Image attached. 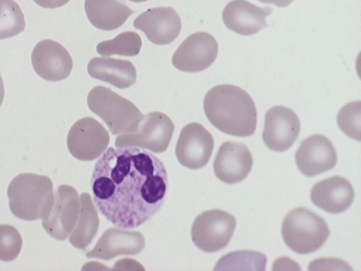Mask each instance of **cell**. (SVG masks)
Returning <instances> with one entry per match:
<instances>
[{"label":"cell","instance_id":"30bf717a","mask_svg":"<svg viewBox=\"0 0 361 271\" xmlns=\"http://www.w3.org/2000/svg\"><path fill=\"white\" fill-rule=\"evenodd\" d=\"M219 51L216 39L206 32H197L188 36L172 56L173 66L179 71L195 73L209 68Z\"/></svg>","mask_w":361,"mask_h":271},{"label":"cell","instance_id":"7402d4cb","mask_svg":"<svg viewBox=\"0 0 361 271\" xmlns=\"http://www.w3.org/2000/svg\"><path fill=\"white\" fill-rule=\"evenodd\" d=\"M80 207L77 223L69 237L70 243L77 248L85 249L96 236L99 220L90 195H80Z\"/></svg>","mask_w":361,"mask_h":271},{"label":"cell","instance_id":"277c9868","mask_svg":"<svg viewBox=\"0 0 361 271\" xmlns=\"http://www.w3.org/2000/svg\"><path fill=\"white\" fill-rule=\"evenodd\" d=\"M87 102L114 135L135 132L144 117L132 102L102 85L90 91Z\"/></svg>","mask_w":361,"mask_h":271},{"label":"cell","instance_id":"ffe728a7","mask_svg":"<svg viewBox=\"0 0 361 271\" xmlns=\"http://www.w3.org/2000/svg\"><path fill=\"white\" fill-rule=\"evenodd\" d=\"M89 75L119 89H126L136 83L135 66L128 60L94 57L87 64Z\"/></svg>","mask_w":361,"mask_h":271},{"label":"cell","instance_id":"8fae6325","mask_svg":"<svg viewBox=\"0 0 361 271\" xmlns=\"http://www.w3.org/2000/svg\"><path fill=\"white\" fill-rule=\"evenodd\" d=\"M214 141L212 135L200 124L192 122L182 129L176 146L179 163L190 169L204 167L209 162Z\"/></svg>","mask_w":361,"mask_h":271},{"label":"cell","instance_id":"4fadbf2b","mask_svg":"<svg viewBox=\"0 0 361 271\" xmlns=\"http://www.w3.org/2000/svg\"><path fill=\"white\" fill-rule=\"evenodd\" d=\"M300 171L312 177L333 169L337 162L336 150L331 140L321 134L304 139L295 153Z\"/></svg>","mask_w":361,"mask_h":271},{"label":"cell","instance_id":"52a82bcc","mask_svg":"<svg viewBox=\"0 0 361 271\" xmlns=\"http://www.w3.org/2000/svg\"><path fill=\"white\" fill-rule=\"evenodd\" d=\"M173 131L174 124L166 114L149 112L144 116L135 132L118 136L115 145L140 147L155 153L163 152L169 145Z\"/></svg>","mask_w":361,"mask_h":271},{"label":"cell","instance_id":"1f68e13d","mask_svg":"<svg viewBox=\"0 0 361 271\" xmlns=\"http://www.w3.org/2000/svg\"><path fill=\"white\" fill-rule=\"evenodd\" d=\"M129 1L135 2V3H140V2L147 1V0H129Z\"/></svg>","mask_w":361,"mask_h":271},{"label":"cell","instance_id":"f1b7e54d","mask_svg":"<svg viewBox=\"0 0 361 271\" xmlns=\"http://www.w3.org/2000/svg\"><path fill=\"white\" fill-rule=\"evenodd\" d=\"M70 0H34L39 6L43 8H55L67 4Z\"/></svg>","mask_w":361,"mask_h":271},{"label":"cell","instance_id":"d4e9b609","mask_svg":"<svg viewBox=\"0 0 361 271\" xmlns=\"http://www.w3.org/2000/svg\"><path fill=\"white\" fill-rule=\"evenodd\" d=\"M24 15L13 0H0V40L12 37L25 30Z\"/></svg>","mask_w":361,"mask_h":271},{"label":"cell","instance_id":"3957f363","mask_svg":"<svg viewBox=\"0 0 361 271\" xmlns=\"http://www.w3.org/2000/svg\"><path fill=\"white\" fill-rule=\"evenodd\" d=\"M7 194L11 212L19 219L33 221L49 212L54 200L53 183L47 176L23 173L10 182Z\"/></svg>","mask_w":361,"mask_h":271},{"label":"cell","instance_id":"ba28073f","mask_svg":"<svg viewBox=\"0 0 361 271\" xmlns=\"http://www.w3.org/2000/svg\"><path fill=\"white\" fill-rule=\"evenodd\" d=\"M80 204L78 192L73 187L59 186L49 212L42 219L45 231L57 240H65L77 223Z\"/></svg>","mask_w":361,"mask_h":271},{"label":"cell","instance_id":"ac0fdd59","mask_svg":"<svg viewBox=\"0 0 361 271\" xmlns=\"http://www.w3.org/2000/svg\"><path fill=\"white\" fill-rule=\"evenodd\" d=\"M145 244L144 236L140 231L109 228L86 256L109 260L121 255H136L144 248Z\"/></svg>","mask_w":361,"mask_h":271},{"label":"cell","instance_id":"cb8c5ba5","mask_svg":"<svg viewBox=\"0 0 361 271\" xmlns=\"http://www.w3.org/2000/svg\"><path fill=\"white\" fill-rule=\"evenodd\" d=\"M142 44L141 37L137 32L126 31L121 32L112 40L98 43L96 51L103 56L114 54L134 56L140 53Z\"/></svg>","mask_w":361,"mask_h":271},{"label":"cell","instance_id":"603a6c76","mask_svg":"<svg viewBox=\"0 0 361 271\" xmlns=\"http://www.w3.org/2000/svg\"><path fill=\"white\" fill-rule=\"evenodd\" d=\"M267 258L256 251H238L222 256L214 270H257L264 271Z\"/></svg>","mask_w":361,"mask_h":271},{"label":"cell","instance_id":"5b68a950","mask_svg":"<svg viewBox=\"0 0 361 271\" xmlns=\"http://www.w3.org/2000/svg\"><path fill=\"white\" fill-rule=\"evenodd\" d=\"M284 243L294 252L308 254L319 249L331 232L325 220L304 207L288 212L281 226Z\"/></svg>","mask_w":361,"mask_h":271},{"label":"cell","instance_id":"83f0119b","mask_svg":"<svg viewBox=\"0 0 361 271\" xmlns=\"http://www.w3.org/2000/svg\"><path fill=\"white\" fill-rule=\"evenodd\" d=\"M308 270H353L346 262L336 258H319L315 259L310 263Z\"/></svg>","mask_w":361,"mask_h":271},{"label":"cell","instance_id":"4dcf8cb0","mask_svg":"<svg viewBox=\"0 0 361 271\" xmlns=\"http://www.w3.org/2000/svg\"><path fill=\"white\" fill-rule=\"evenodd\" d=\"M4 94H5V92H4V83H3V80H2L1 74H0V106L1 105V104L3 102Z\"/></svg>","mask_w":361,"mask_h":271},{"label":"cell","instance_id":"d6986e66","mask_svg":"<svg viewBox=\"0 0 361 271\" xmlns=\"http://www.w3.org/2000/svg\"><path fill=\"white\" fill-rule=\"evenodd\" d=\"M272 11L270 7L261 8L246 0H233L225 6L222 19L231 30L241 35H251L268 26L266 17Z\"/></svg>","mask_w":361,"mask_h":271},{"label":"cell","instance_id":"9a60e30c","mask_svg":"<svg viewBox=\"0 0 361 271\" xmlns=\"http://www.w3.org/2000/svg\"><path fill=\"white\" fill-rule=\"evenodd\" d=\"M133 26L142 30L152 43L166 45L172 42L181 30V20L171 7H155L138 16Z\"/></svg>","mask_w":361,"mask_h":271},{"label":"cell","instance_id":"44dd1931","mask_svg":"<svg viewBox=\"0 0 361 271\" xmlns=\"http://www.w3.org/2000/svg\"><path fill=\"white\" fill-rule=\"evenodd\" d=\"M85 10L91 24L106 31L118 28L135 13L122 0H85Z\"/></svg>","mask_w":361,"mask_h":271},{"label":"cell","instance_id":"8992f818","mask_svg":"<svg viewBox=\"0 0 361 271\" xmlns=\"http://www.w3.org/2000/svg\"><path fill=\"white\" fill-rule=\"evenodd\" d=\"M234 216L219 209L202 212L195 219L191 228V238L200 250L212 253L224 248L235 229Z\"/></svg>","mask_w":361,"mask_h":271},{"label":"cell","instance_id":"4316f807","mask_svg":"<svg viewBox=\"0 0 361 271\" xmlns=\"http://www.w3.org/2000/svg\"><path fill=\"white\" fill-rule=\"evenodd\" d=\"M19 231L9 224H0V260L9 262L16 259L22 248Z\"/></svg>","mask_w":361,"mask_h":271},{"label":"cell","instance_id":"f546056e","mask_svg":"<svg viewBox=\"0 0 361 271\" xmlns=\"http://www.w3.org/2000/svg\"><path fill=\"white\" fill-rule=\"evenodd\" d=\"M265 4H272L278 7H286L290 5L293 0H258Z\"/></svg>","mask_w":361,"mask_h":271},{"label":"cell","instance_id":"e0dca14e","mask_svg":"<svg viewBox=\"0 0 361 271\" xmlns=\"http://www.w3.org/2000/svg\"><path fill=\"white\" fill-rule=\"evenodd\" d=\"M354 197V189L350 181L337 175L314 183L310 192L312 203L331 214L346 210Z\"/></svg>","mask_w":361,"mask_h":271},{"label":"cell","instance_id":"9c48e42d","mask_svg":"<svg viewBox=\"0 0 361 271\" xmlns=\"http://www.w3.org/2000/svg\"><path fill=\"white\" fill-rule=\"evenodd\" d=\"M110 136L106 128L92 117L80 119L71 126L67 136L71 154L82 161L98 158L108 147Z\"/></svg>","mask_w":361,"mask_h":271},{"label":"cell","instance_id":"7a4b0ae2","mask_svg":"<svg viewBox=\"0 0 361 271\" xmlns=\"http://www.w3.org/2000/svg\"><path fill=\"white\" fill-rule=\"evenodd\" d=\"M204 111L209 121L220 131L238 137L252 136L257 126V109L243 88L218 85L205 95Z\"/></svg>","mask_w":361,"mask_h":271},{"label":"cell","instance_id":"2e32d148","mask_svg":"<svg viewBox=\"0 0 361 271\" xmlns=\"http://www.w3.org/2000/svg\"><path fill=\"white\" fill-rule=\"evenodd\" d=\"M252 164L251 152L245 145L226 141L216 152L213 169L219 179L233 184L245 179L250 172Z\"/></svg>","mask_w":361,"mask_h":271},{"label":"cell","instance_id":"5bb4252c","mask_svg":"<svg viewBox=\"0 0 361 271\" xmlns=\"http://www.w3.org/2000/svg\"><path fill=\"white\" fill-rule=\"evenodd\" d=\"M31 61L36 73L49 81L66 79L73 68V59L67 49L52 40H44L34 47Z\"/></svg>","mask_w":361,"mask_h":271},{"label":"cell","instance_id":"7c38bea8","mask_svg":"<svg viewBox=\"0 0 361 271\" xmlns=\"http://www.w3.org/2000/svg\"><path fill=\"white\" fill-rule=\"evenodd\" d=\"M300 122L295 112L284 106L271 107L266 113L262 140L271 150H288L298 137Z\"/></svg>","mask_w":361,"mask_h":271},{"label":"cell","instance_id":"484cf974","mask_svg":"<svg viewBox=\"0 0 361 271\" xmlns=\"http://www.w3.org/2000/svg\"><path fill=\"white\" fill-rule=\"evenodd\" d=\"M336 121L339 128L348 137L361 140V102L353 101L338 111Z\"/></svg>","mask_w":361,"mask_h":271},{"label":"cell","instance_id":"6da1fadb","mask_svg":"<svg viewBox=\"0 0 361 271\" xmlns=\"http://www.w3.org/2000/svg\"><path fill=\"white\" fill-rule=\"evenodd\" d=\"M91 189L97 208L121 229H134L162 207L169 190L164 163L145 149L109 147L94 164Z\"/></svg>","mask_w":361,"mask_h":271}]
</instances>
